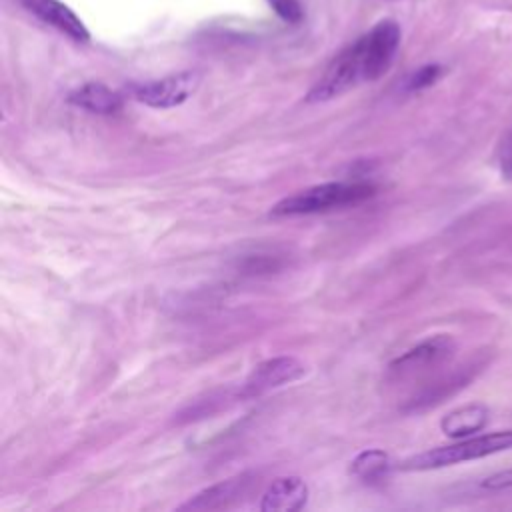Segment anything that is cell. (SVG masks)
<instances>
[{"mask_svg": "<svg viewBox=\"0 0 512 512\" xmlns=\"http://www.w3.org/2000/svg\"><path fill=\"white\" fill-rule=\"evenodd\" d=\"M398 46L400 26L394 20H380L354 44L334 56L324 74L306 94V100L326 102L362 82L378 80L390 68Z\"/></svg>", "mask_w": 512, "mask_h": 512, "instance_id": "1", "label": "cell"}, {"mask_svg": "<svg viewBox=\"0 0 512 512\" xmlns=\"http://www.w3.org/2000/svg\"><path fill=\"white\" fill-rule=\"evenodd\" d=\"M388 470H390V458L384 450H378V448L360 452L350 464V472L356 478L366 482L380 480Z\"/></svg>", "mask_w": 512, "mask_h": 512, "instance_id": "12", "label": "cell"}, {"mask_svg": "<svg viewBox=\"0 0 512 512\" xmlns=\"http://www.w3.org/2000/svg\"><path fill=\"white\" fill-rule=\"evenodd\" d=\"M500 170L506 178L512 180V132L506 136L500 148Z\"/></svg>", "mask_w": 512, "mask_h": 512, "instance_id": "16", "label": "cell"}, {"mask_svg": "<svg viewBox=\"0 0 512 512\" xmlns=\"http://www.w3.org/2000/svg\"><path fill=\"white\" fill-rule=\"evenodd\" d=\"M482 488H486V490H508V488H512V468L484 478Z\"/></svg>", "mask_w": 512, "mask_h": 512, "instance_id": "15", "label": "cell"}, {"mask_svg": "<svg viewBox=\"0 0 512 512\" xmlns=\"http://www.w3.org/2000/svg\"><path fill=\"white\" fill-rule=\"evenodd\" d=\"M68 102L94 114H114L122 108V96L100 82L82 84L80 88L70 92Z\"/></svg>", "mask_w": 512, "mask_h": 512, "instance_id": "10", "label": "cell"}, {"mask_svg": "<svg viewBox=\"0 0 512 512\" xmlns=\"http://www.w3.org/2000/svg\"><path fill=\"white\" fill-rule=\"evenodd\" d=\"M512 448V430L504 432H492V434H482L474 438H462L454 444L448 446H438L426 452H420L416 456H410L402 460L396 468L406 470V472H420V470H436L468 460H478L502 450Z\"/></svg>", "mask_w": 512, "mask_h": 512, "instance_id": "3", "label": "cell"}, {"mask_svg": "<svg viewBox=\"0 0 512 512\" xmlns=\"http://www.w3.org/2000/svg\"><path fill=\"white\" fill-rule=\"evenodd\" d=\"M304 372H306L304 364L294 356H276V358L264 360L246 378L242 386V394L244 396L264 394L272 388H278L302 378Z\"/></svg>", "mask_w": 512, "mask_h": 512, "instance_id": "6", "label": "cell"}, {"mask_svg": "<svg viewBox=\"0 0 512 512\" xmlns=\"http://www.w3.org/2000/svg\"><path fill=\"white\" fill-rule=\"evenodd\" d=\"M442 76V66L438 64H426L422 68H418L406 82V88L408 90H422V88H428L432 86L438 78Z\"/></svg>", "mask_w": 512, "mask_h": 512, "instance_id": "13", "label": "cell"}, {"mask_svg": "<svg viewBox=\"0 0 512 512\" xmlns=\"http://www.w3.org/2000/svg\"><path fill=\"white\" fill-rule=\"evenodd\" d=\"M454 348L456 344L448 334L430 336L416 344L414 348H410L408 352H404L402 356H398L390 364V374L396 378H412L422 372H428L448 362L454 354Z\"/></svg>", "mask_w": 512, "mask_h": 512, "instance_id": "5", "label": "cell"}, {"mask_svg": "<svg viewBox=\"0 0 512 512\" xmlns=\"http://www.w3.org/2000/svg\"><path fill=\"white\" fill-rule=\"evenodd\" d=\"M20 4L44 24L54 26L72 40L86 42L90 38L84 22L60 0H20Z\"/></svg>", "mask_w": 512, "mask_h": 512, "instance_id": "7", "label": "cell"}, {"mask_svg": "<svg viewBox=\"0 0 512 512\" xmlns=\"http://www.w3.org/2000/svg\"><path fill=\"white\" fill-rule=\"evenodd\" d=\"M308 486L300 476L276 478L260 500L262 512H296L306 506Z\"/></svg>", "mask_w": 512, "mask_h": 512, "instance_id": "8", "label": "cell"}, {"mask_svg": "<svg viewBox=\"0 0 512 512\" xmlns=\"http://www.w3.org/2000/svg\"><path fill=\"white\" fill-rule=\"evenodd\" d=\"M488 422V408L484 404H466L448 412L440 420V428L450 438H466L480 432Z\"/></svg>", "mask_w": 512, "mask_h": 512, "instance_id": "11", "label": "cell"}, {"mask_svg": "<svg viewBox=\"0 0 512 512\" xmlns=\"http://www.w3.org/2000/svg\"><path fill=\"white\" fill-rule=\"evenodd\" d=\"M268 2L274 8V12L286 22L296 24L302 20V6L298 0H268Z\"/></svg>", "mask_w": 512, "mask_h": 512, "instance_id": "14", "label": "cell"}, {"mask_svg": "<svg viewBox=\"0 0 512 512\" xmlns=\"http://www.w3.org/2000/svg\"><path fill=\"white\" fill-rule=\"evenodd\" d=\"M376 194V186L370 182H326L300 190L282 198L270 210L272 216H302L326 212L332 208L354 206Z\"/></svg>", "mask_w": 512, "mask_h": 512, "instance_id": "2", "label": "cell"}, {"mask_svg": "<svg viewBox=\"0 0 512 512\" xmlns=\"http://www.w3.org/2000/svg\"><path fill=\"white\" fill-rule=\"evenodd\" d=\"M200 74L196 70H184L160 80L132 86L134 100L152 108H172L186 102L198 88Z\"/></svg>", "mask_w": 512, "mask_h": 512, "instance_id": "4", "label": "cell"}, {"mask_svg": "<svg viewBox=\"0 0 512 512\" xmlns=\"http://www.w3.org/2000/svg\"><path fill=\"white\" fill-rule=\"evenodd\" d=\"M250 480L246 474L236 476V478H228L224 482H218L202 492H198L194 498H190L186 504H182V510H212V508H224L228 504H232L234 500H238L244 490L248 488Z\"/></svg>", "mask_w": 512, "mask_h": 512, "instance_id": "9", "label": "cell"}]
</instances>
